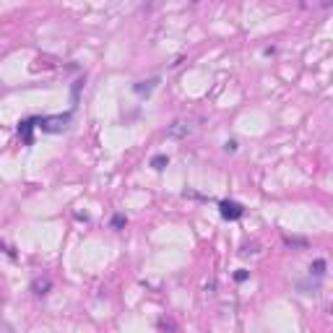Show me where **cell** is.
<instances>
[{"mask_svg":"<svg viewBox=\"0 0 333 333\" xmlns=\"http://www.w3.org/2000/svg\"><path fill=\"white\" fill-rule=\"evenodd\" d=\"M224 148L229 151V154H235V151H237V141H227V143H224Z\"/></svg>","mask_w":333,"mask_h":333,"instance_id":"cell-12","label":"cell"},{"mask_svg":"<svg viewBox=\"0 0 333 333\" xmlns=\"http://www.w3.org/2000/svg\"><path fill=\"white\" fill-rule=\"evenodd\" d=\"M125 227V216L123 214H115L112 216V229H123Z\"/></svg>","mask_w":333,"mask_h":333,"instance_id":"cell-10","label":"cell"},{"mask_svg":"<svg viewBox=\"0 0 333 333\" xmlns=\"http://www.w3.org/2000/svg\"><path fill=\"white\" fill-rule=\"evenodd\" d=\"M73 115L65 112V115H45V117H37V128L42 133H63V130L70 125Z\"/></svg>","mask_w":333,"mask_h":333,"instance_id":"cell-1","label":"cell"},{"mask_svg":"<svg viewBox=\"0 0 333 333\" xmlns=\"http://www.w3.org/2000/svg\"><path fill=\"white\" fill-rule=\"evenodd\" d=\"M0 250H3V242H0Z\"/></svg>","mask_w":333,"mask_h":333,"instance_id":"cell-13","label":"cell"},{"mask_svg":"<svg viewBox=\"0 0 333 333\" xmlns=\"http://www.w3.org/2000/svg\"><path fill=\"white\" fill-rule=\"evenodd\" d=\"M190 133V125L188 123H172L167 128V138H175V141H180V138H185Z\"/></svg>","mask_w":333,"mask_h":333,"instance_id":"cell-6","label":"cell"},{"mask_svg":"<svg viewBox=\"0 0 333 333\" xmlns=\"http://www.w3.org/2000/svg\"><path fill=\"white\" fill-rule=\"evenodd\" d=\"M156 86H159V78H148V81H138V84H133V92L138 96H148Z\"/></svg>","mask_w":333,"mask_h":333,"instance_id":"cell-5","label":"cell"},{"mask_svg":"<svg viewBox=\"0 0 333 333\" xmlns=\"http://www.w3.org/2000/svg\"><path fill=\"white\" fill-rule=\"evenodd\" d=\"M323 274H326V260H323V258H318V260H315V263H312V266H310V276H315V279H320Z\"/></svg>","mask_w":333,"mask_h":333,"instance_id":"cell-7","label":"cell"},{"mask_svg":"<svg viewBox=\"0 0 333 333\" xmlns=\"http://www.w3.org/2000/svg\"><path fill=\"white\" fill-rule=\"evenodd\" d=\"M219 214L221 219H227V221H237L245 216V206L237 203V200H221L219 203Z\"/></svg>","mask_w":333,"mask_h":333,"instance_id":"cell-2","label":"cell"},{"mask_svg":"<svg viewBox=\"0 0 333 333\" xmlns=\"http://www.w3.org/2000/svg\"><path fill=\"white\" fill-rule=\"evenodd\" d=\"M247 276H250V274H247V271H245V268H239V271H235V281H237V284H242V281H247Z\"/></svg>","mask_w":333,"mask_h":333,"instance_id":"cell-11","label":"cell"},{"mask_svg":"<svg viewBox=\"0 0 333 333\" xmlns=\"http://www.w3.org/2000/svg\"><path fill=\"white\" fill-rule=\"evenodd\" d=\"M167 164H169V156H167V154H156L154 159H151V167H154L156 172H161V169H164Z\"/></svg>","mask_w":333,"mask_h":333,"instance_id":"cell-8","label":"cell"},{"mask_svg":"<svg viewBox=\"0 0 333 333\" xmlns=\"http://www.w3.org/2000/svg\"><path fill=\"white\" fill-rule=\"evenodd\" d=\"M34 128H37V117H29L18 123V136H21L24 146H32L34 143Z\"/></svg>","mask_w":333,"mask_h":333,"instance_id":"cell-3","label":"cell"},{"mask_svg":"<svg viewBox=\"0 0 333 333\" xmlns=\"http://www.w3.org/2000/svg\"><path fill=\"white\" fill-rule=\"evenodd\" d=\"M284 242L291 247H307V239H302V237H284Z\"/></svg>","mask_w":333,"mask_h":333,"instance_id":"cell-9","label":"cell"},{"mask_svg":"<svg viewBox=\"0 0 333 333\" xmlns=\"http://www.w3.org/2000/svg\"><path fill=\"white\" fill-rule=\"evenodd\" d=\"M49 289H52V279H49V276H37L32 281V291H34L37 297H45Z\"/></svg>","mask_w":333,"mask_h":333,"instance_id":"cell-4","label":"cell"}]
</instances>
